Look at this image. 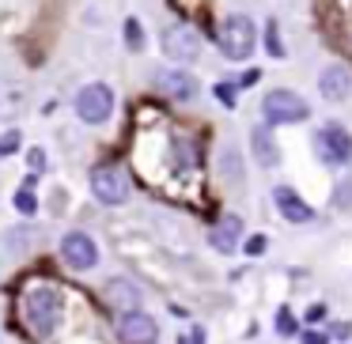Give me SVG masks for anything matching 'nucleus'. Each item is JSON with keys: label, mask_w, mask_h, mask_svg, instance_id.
<instances>
[{"label": "nucleus", "mask_w": 352, "mask_h": 344, "mask_svg": "<svg viewBox=\"0 0 352 344\" xmlns=\"http://www.w3.org/2000/svg\"><path fill=\"white\" fill-rule=\"evenodd\" d=\"M216 99H220L223 106H235V87H231V84H216Z\"/></svg>", "instance_id": "23"}, {"label": "nucleus", "mask_w": 352, "mask_h": 344, "mask_svg": "<svg viewBox=\"0 0 352 344\" xmlns=\"http://www.w3.org/2000/svg\"><path fill=\"white\" fill-rule=\"evenodd\" d=\"M125 38H129V49H140V42H144V38H140V23H137V19H125Z\"/></svg>", "instance_id": "20"}, {"label": "nucleus", "mask_w": 352, "mask_h": 344, "mask_svg": "<svg viewBox=\"0 0 352 344\" xmlns=\"http://www.w3.org/2000/svg\"><path fill=\"white\" fill-rule=\"evenodd\" d=\"M314 152L326 167H349L352 163V137L341 125H326L314 133Z\"/></svg>", "instance_id": "5"}, {"label": "nucleus", "mask_w": 352, "mask_h": 344, "mask_svg": "<svg viewBox=\"0 0 352 344\" xmlns=\"http://www.w3.org/2000/svg\"><path fill=\"white\" fill-rule=\"evenodd\" d=\"M175 163H178V167H193V163H197V155H193V144H190V140H175Z\"/></svg>", "instance_id": "17"}, {"label": "nucleus", "mask_w": 352, "mask_h": 344, "mask_svg": "<svg viewBox=\"0 0 352 344\" xmlns=\"http://www.w3.org/2000/svg\"><path fill=\"white\" fill-rule=\"evenodd\" d=\"M155 87H160L167 99H178V102H193L197 91H201V84L182 69H160L155 72Z\"/></svg>", "instance_id": "10"}, {"label": "nucleus", "mask_w": 352, "mask_h": 344, "mask_svg": "<svg viewBox=\"0 0 352 344\" xmlns=\"http://www.w3.org/2000/svg\"><path fill=\"white\" fill-rule=\"evenodd\" d=\"M118 336H122V344H155L160 325L140 310H125L122 318H118Z\"/></svg>", "instance_id": "9"}, {"label": "nucleus", "mask_w": 352, "mask_h": 344, "mask_svg": "<svg viewBox=\"0 0 352 344\" xmlns=\"http://www.w3.org/2000/svg\"><path fill=\"white\" fill-rule=\"evenodd\" d=\"M178 344H205V329H193V333L178 336Z\"/></svg>", "instance_id": "26"}, {"label": "nucleus", "mask_w": 352, "mask_h": 344, "mask_svg": "<svg viewBox=\"0 0 352 344\" xmlns=\"http://www.w3.org/2000/svg\"><path fill=\"white\" fill-rule=\"evenodd\" d=\"M27 167H31V170H46V152H42V148H31V152H27Z\"/></svg>", "instance_id": "22"}, {"label": "nucleus", "mask_w": 352, "mask_h": 344, "mask_svg": "<svg viewBox=\"0 0 352 344\" xmlns=\"http://www.w3.org/2000/svg\"><path fill=\"white\" fill-rule=\"evenodd\" d=\"M61 295H57L54 288H31L23 295V321L27 329H31L34 336H50L57 329V321H61Z\"/></svg>", "instance_id": "1"}, {"label": "nucleus", "mask_w": 352, "mask_h": 344, "mask_svg": "<svg viewBox=\"0 0 352 344\" xmlns=\"http://www.w3.org/2000/svg\"><path fill=\"white\" fill-rule=\"evenodd\" d=\"M254 152H258V163L261 167H276L280 163V152H276V144L269 140V129H254Z\"/></svg>", "instance_id": "15"}, {"label": "nucleus", "mask_w": 352, "mask_h": 344, "mask_svg": "<svg viewBox=\"0 0 352 344\" xmlns=\"http://www.w3.org/2000/svg\"><path fill=\"white\" fill-rule=\"evenodd\" d=\"M102 291H107V303L118 306V310H137V303H140L137 284H129V280H110Z\"/></svg>", "instance_id": "14"}, {"label": "nucleus", "mask_w": 352, "mask_h": 344, "mask_svg": "<svg viewBox=\"0 0 352 344\" xmlns=\"http://www.w3.org/2000/svg\"><path fill=\"white\" fill-rule=\"evenodd\" d=\"M19 148V133L12 129V133H4V137H0V155H12Z\"/></svg>", "instance_id": "21"}, {"label": "nucleus", "mask_w": 352, "mask_h": 344, "mask_svg": "<svg viewBox=\"0 0 352 344\" xmlns=\"http://www.w3.org/2000/svg\"><path fill=\"white\" fill-rule=\"evenodd\" d=\"M299 336H303V344H329V336L318 333V329H303Z\"/></svg>", "instance_id": "24"}, {"label": "nucleus", "mask_w": 352, "mask_h": 344, "mask_svg": "<svg viewBox=\"0 0 352 344\" xmlns=\"http://www.w3.org/2000/svg\"><path fill=\"white\" fill-rule=\"evenodd\" d=\"M163 54H167V61H178V69H182V65H190V61H197V57H201L197 31H193V27H186V23L167 27V31H163Z\"/></svg>", "instance_id": "7"}, {"label": "nucleus", "mask_w": 352, "mask_h": 344, "mask_svg": "<svg viewBox=\"0 0 352 344\" xmlns=\"http://www.w3.org/2000/svg\"><path fill=\"white\" fill-rule=\"evenodd\" d=\"M76 117L87 125H102L110 122V114H114V91H110V84H102V80H95V84H84L76 91Z\"/></svg>", "instance_id": "4"}, {"label": "nucleus", "mask_w": 352, "mask_h": 344, "mask_svg": "<svg viewBox=\"0 0 352 344\" xmlns=\"http://www.w3.org/2000/svg\"><path fill=\"white\" fill-rule=\"evenodd\" d=\"M87 185H91L95 200H102V205H122V200H129V178H125L122 167H95Z\"/></svg>", "instance_id": "6"}, {"label": "nucleus", "mask_w": 352, "mask_h": 344, "mask_svg": "<svg viewBox=\"0 0 352 344\" xmlns=\"http://www.w3.org/2000/svg\"><path fill=\"white\" fill-rule=\"evenodd\" d=\"M273 205L280 208V216L288 223H311L314 220V208L307 205L296 190H288V185H276V190H273Z\"/></svg>", "instance_id": "11"}, {"label": "nucleus", "mask_w": 352, "mask_h": 344, "mask_svg": "<svg viewBox=\"0 0 352 344\" xmlns=\"http://www.w3.org/2000/svg\"><path fill=\"white\" fill-rule=\"evenodd\" d=\"M265 49L273 57H284V42H280V34H276V23L269 19V27H265Z\"/></svg>", "instance_id": "18"}, {"label": "nucleus", "mask_w": 352, "mask_h": 344, "mask_svg": "<svg viewBox=\"0 0 352 344\" xmlns=\"http://www.w3.org/2000/svg\"><path fill=\"white\" fill-rule=\"evenodd\" d=\"M61 257L69 268L84 273V268L99 265V246H95V238L84 235V231H69V235L61 238Z\"/></svg>", "instance_id": "8"}, {"label": "nucleus", "mask_w": 352, "mask_h": 344, "mask_svg": "<svg viewBox=\"0 0 352 344\" xmlns=\"http://www.w3.org/2000/svg\"><path fill=\"white\" fill-rule=\"evenodd\" d=\"M276 333H280V336H292V333H296V321H292V310H288V306H280V310H276Z\"/></svg>", "instance_id": "19"}, {"label": "nucleus", "mask_w": 352, "mask_h": 344, "mask_svg": "<svg viewBox=\"0 0 352 344\" xmlns=\"http://www.w3.org/2000/svg\"><path fill=\"white\" fill-rule=\"evenodd\" d=\"M261 117H265L269 125H299V122L311 117V102L299 99L288 87H273V91H265V99H261Z\"/></svg>", "instance_id": "2"}, {"label": "nucleus", "mask_w": 352, "mask_h": 344, "mask_svg": "<svg viewBox=\"0 0 352 344\" xmlns=\"http://www.w3.org/2000/svg\"><path fill=\"white\" fill-rule=\"evenodd\" d=\"M254 46H258V31H254L250 16H228L220 27V49L231 61H250Z\"/></svg>", "instance_id": "3"}, {"label": "nucleus", "mask_w": 352, "mask_h": 344, "mask_svg": "<svg viewBox=\"0 0 352 344\" xmlns=\"http://www.w3.org/2000/svg\"><path fill=\"white\" fill-rule=\"evenodd\" d=\"M318 91H322V99H329V102H344L349 91H352L349 69H344V65H329V69L318 76Z\"/></svg>", "instance_id": "13"}, {"label": "nucleus", "mask_w": 352, "mask_h": 344, "mask_svg": "<svg viewBox=\"0 0 352 344\" xmlns=\"http://www.w3.org/2000/svg\"><path fill=\"white\" fill-rule=\"evenodd\" d=\"M16 208H19L23 216H34V212H38V197H34V174L27 178V185L16 193Z\"/></svg>", "instance_id": "16"}, {"label": "nucleus", "mask_w": 352, "mask_h": 344, "mask_svg": "<svg viewBox=\"0 0 352 344\" xmlns=\"http://www.w3.org/2000/svg\"><path fill=\"white\" fill-rule=\"evenodd\" d=\"M261 250H265V235H254L250 242H246V253H254V257H258Z\"/></svg>", "instance_id": "25"}, {"label": "nucleus", "mask_w": 352, "mask_h": 344, "mask_svg": "<svg viewBox=\"0 0 352 344\" xmlns=\"http://www.w3.org/2000/svg\"><path fill=\"white\" fill-rule=\"evenodd\" d=\"M208 242H212V250H220V253H235L239 242H243V220L228 212L220 223H212V231H208Z\"/></svg>", "instance_id": "12"}]
</instances>
